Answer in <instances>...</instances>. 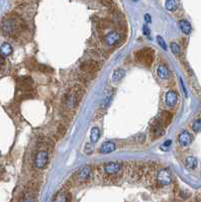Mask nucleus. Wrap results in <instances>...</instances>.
<instances>
[{"mask_svg": "<svg viewBox=\"0 0 201 202\" xmlns=\"http://www.w3.org/2000/svg\"><path fill=\"white\" fill-rule=\"evenodd\" d=\"M21 28V24L15 17H6L2 20L0 24V30L4 36L13 37L15 35H17L18 32Z\"/></svg>", "mask_w": 201, "mask_h": 202, "instance_id": "f257e3e1", "label": "nucleus"}, {"mask_svg": "<svg viewBox=\"0 0 201 202\" xmlns=\"http://www.w3.org/2000/svg\"><path fill=\"white\" fill-rule=\"evenodd\" d=\"M134 57H136V59L140 63L144 64L145 66L150 67V66H152V64L154 62L155 52H154V49L151 48H145V49H142L140 51L136 52Z\"/></svg>", "mask_w": 201, "mask_h": 202, "instance_id": "f03ea898", "label": "nucleus"}, {"mask_svg": "<svg viewBox=\"0 0 201 202\" xmlns=\"http://www.w3.org/2000/svg\"><path fill=\"white\" fill-rule=\"evenodd\" d=\"M83 92L81 89L76 88L75 90L72 89L69 91V93L65 96V103L68 107H74V106L78 103L80 98L82 97Z\"/></svg>", "mask_w": 201, "mask_h": 202, "instance_id": "7ed1b4c3", "label": "nucleus"}, {"mask_svg": "<svg viewBox=\"0 0 201 202\" xmlns=\"http://www.w3.org/2000/svg\"><path fill=\"white\" fill-rule=\"evenodd\" d=\"M172 181L171 172L168 169H162L159 171L157 176V182L160 186H166L169 185Z\"/></svg>", "mask_w": 201, "mask_h": 202, "instance_id": "20e7f679", "label": "nucleus"}, {"mask_svg": "<svg viewBox=\"0 0 201 202\" xmlns=\"http://www.w3.org/2000/svg\"><path fill=\"white\" fill-rule=\"evenodd\" d=\"M48 152L47 151H40L37 152L34 158V166L37 169H44L48 163Z\"/></svg>", "mask_w": 201, "mask_h": 202, "instance_id": "39448f33", "label": "nucleus"}, {"mask_svg": "<svg viewBox=\"0 0 201 202\" xmlns=\"http://www.w3.org/2000/svg\"><path fill=\"white\" fill-rule=\"evenodd\" d=\"M99 68H100L99 64L97 62H95V61H91V60L83 62L80 66V69L84 73H91V74L96 73L99 70Z\"/></svg>", "mask_w": 201, "mask_h": 202, "instance_id": "423d86ee", "label": "nucleus"}, {"mask_svg": "<svg viewBox=\"0 0 201 202\" xmlns=\"http://www.w3.org/2000/svg\"><path fill=\"white\" fill-rule=\"evenodd\" d=\"M164 127L162 125L159 121H154L151 125V131H150V133L151 135L153 136L154 139H157V138H160L164 135Z\"/></svg>", "mask_w": 201, "mask_h": 202, "instance_id": "0eeeda50", "label": "nucleus"}, {"mask_svg": "<svg viewBox=\"0 0 201 202\" xmlns=\"http://www.w3.org/2000/svg\"><path fill=\"white\" fill-rule=\"evenodd\" d=\"M104 171L108 175H115L121 170V165L116 162H109L104 165Z\"/></svg>", "mask_w": 201, "mask_h": 202, "instance_id": "6e6552de", "label": "nucleus"}, {"mask_svg": "<svg viewBox=\"0 0 201 202\" xmlns=\"http://www.w3.org/2000/svg\"><path fill=\"white\" fill-rule=\"evenodd\" d=\"M120 40H121V35L116 32L107 33L105 37H104V41H105V43L108 45H115L120 41Z\"/></svg>", "mask_w": 201, "mask_h": 202, "instance_id": "1a4fd4ad", "label": "nucleus"}, {"mask_svg": "<svg viewBox=\"0 0 201 202\" xmlns=\"http://www.w3.org/2000/svg\"><path fill=\"white\" fill-rule=\"evenodd\" d=\"M172 118H173V114L169 111H163L159 116V118H158V121L163 125L164 127H168V125L171 123L172 121Z\"/></svg>", "mask_w": 201, "mask_h": 202, "instance_id": "9d476101", "label": "nucleus"}, {"mask_svg": "<svg viewBox=\"0 0 201 202\" xmlns=\"http://www.w3.org/2000/svg\"><path fill=\"white\" fill-rule=\"evenodd\" d=\"M178 140H179V144L182 147H188L189 144H191L192 138H191L190 133H189L188 131H184L179 135V138H178Z\"/></svg>", "mask_w": 201, "mask_h": 202, "instance_id": "9b49d317", "label": "nucleus"}, {"mask_svg": "<svg viewBox=\"0 0 201 202\" xmlns=\"http://www.w3.org/2000/svg\"><path fill=\"white\" fill-rule=\"evenodd\" d=\"M177 100H178V95L175 91H169V92H167L165 101H166V104L168 106H170V107L175 106L177 103Z\"/></svg>", "mask_w": 201, "mask_h": 202, "instance_id": "f8f14e48", "label": "nucleus"}, {"mask_svg": "<svg viewBox=\"0 0 201 202\" xmlns=\"http://www.w3.org/2000/svg\"><path fill=\"white\" fill-rule=\"evenodd\" d=\"M144 175V167L141 165H134L133 169L131 170V178L138 180Z\"/></svg>", "mask_w": 201, "mask_h": 202, "instance_id": "ddd939ff", "label": "nucleus"}, {"mask_svg": "<svg viewBox=\"0 0 201 202\" xmlns=\"http://www.w3.org/2000/svg\"><path fill=\"white\" fill-rule=\"evenodd\" d=\"M115 148H116V146H115L113 143L105 142L101 146V148H100V153H103V154L112 153V152L115 151Z\"/></svg>", "mask_w": 201, "mask_h": 202, "instance_id": "4468645a", "label": "nucleus"}, {"mask_svg": "<svg viewBox=\"0 0 201 202\" xmlns=\"http://www.w3.org/2000/svg\"><path fill=\"white\" fill-rule=\"evenodd\" d=\"M157 73H158V76H159V77L161 79H163V80L168 79L170 77V75H171L169 69L166 66H164V65H160V66L158 67Z\"/></svg>", "mask_w": 201, "mask_h": 202, "instance_id": "2eb2a0df", "label": "nucleus"}, {"mask_svg": "<svg viewBox=\"0 0 201 202\" xmlns=\"http://www.w3.org/2000/svg\"><path fill=\"white\" fill-rule=\"evenodd\" d=\"M90 173H91V168L89 167V166H86V167H83V168H81L80 171H79V173H78V178L80 179V180H86V179L89 178V176H90Z\"/></svg>", "mask_w": 201, "mask_h": 202, "instance_id": "dca6fc26", "label": "nucleus"}, {"mask_svg": "<svg viewBox=\"0 0 201 202\" xmlns=\"http://www.w3.org/2000/svg\"><path fill=\"white\" fill-rule=\"evenodd\" d=\"M125 71L121 69V68L115 69L112 73V81L113 82H119L123 77H125Z\"/></svg>", "mask_w": 201, "mask_h": 202, "instance_id": "f3484780", "label": "nucleus"}, {"mask_svg": "<svg viewBox=\"0 0 201 202\" xmlns=\"http://www.w3.org/2000/svg\"><path fill=\"white\" fill-rule=\"evenodd\" d=\"M12 53V47L8 43H4L0 47V54L4 57L9 56Z\"/></svg>", "mask_w": 201, "mask_h": 202, "instance_id": "a211bd4d", "label": "nucleus"}, {"mask_svg": "<svg viewBox=\"0 0 201 202\" xmlns=\"http://www.w3.org/2000/svg\"><path fill=\"white\" fill-rule=\"evenodd\" d=\"M179 26H180V29L182 30L184 33H186V35H189V33L191 32V25L187 20H184V19L180 20Z\"/></svg>", "mask_w": 201, "mask_h": 202, "instance_id": "6ab92c4d", "label": "nucleus"}, {"mask_svg": "<svg viewBox=\"0 0 201 202\" xmlns=\"http://www.w3.org/2000/svg\"><path fill=\"white\" fill-rule=\"evenodd\" d=\"M100 138V131L98 127H92L90 132V142L91 144H95Z\"/></svg>", "mask_w": 201, "mask_h": 202, "instance_id": "aec40b11", "label": "nucleus"}, {"mask_svg": "<svg viewBox=\"0 0 201 202\" xmlns=\"http://www.w3.org/2000/svg\"><path fill=\"white\" fill-rule=\"evenodd\" d=\"M185 166H186L189 170H193L197 167V159L194 157H188L185 160Z\"/></svg>", "mask_w": 201, "mask_h": 202, "instance_id": "412c9836", "label": "nucleus"}, {"mask_svg": "<svg viewBox=\"0 0 201 202\" xmlns=\"http://www.w3.org/2000/svg\"><path fill=\"white\" fill-rule=\"evenodd\" d=\"M165 7L169 11H174L177 8V2L176 0H166L165 1Z\"/></svg>", "mask_w": 201, "mask_h": 202, "instance_id": "4be33fe9", "label": "nucleus"}, {"mask_svg": "<svg viewBox=\"0 0 201 202\" xmlns=\"http://www.w3.org/2000/svg\"><path fill=\"white\" fill-rule=\"evenodd\" d=\"M70 199H71V197L69 195V193L63 191L58 194L57 197L55 198V201H69Z\"/></svg>", "mask_w": 201, "mask_h": 202, "instance_id": "5701e85b", "label": "nucleus"}, {"mask_svg": "<svg viewBox=\"0 0 201 202\" xmlns=\"http://www.w3.org/2000/svg\"><path fill=\"white\" fill-rule=\"evenodd\" d=\"M170 47H171V49H172V53L174 55H180V53H181V49H180V47L178 45V44L176 43H172L171 45H170Z\"/></svg>", "mask_w": 201, "mask_h": 202, "instance_id": "b1692460", "label": "nucleus"}, {"mask_svg": "<svg viewBox=\"0 0 201 202\" xmlns=\"http://www.w3.org/2000/svg\"><path fill=\"white\" fill-rule=\"evenodd\" d=\"M192 128H193V131H196V132L201 131V119L195 120L192 124Z\"/></svg>", "mask_w": 201, "mask_h": 202, "instance_id": "393cba45", "label": "nucleus"}, {"mask_svg": "<svg viewBox=\"0 0 201 202\" xmlns=\"http://www.w3.org/2000/svg\"><path fill=\"white\" fill-rule=\"evenodd\" d=\"M157 41H158V44H159L160 47L164 49V51H167V45H166L163 37H162L161 36H158L157 37Z\"/></svg>", "mask_w": 201, "mask_h": 202, "instance_id": "a878e982", "label": "nucleus"}, {"mask_svg": "<svg viewBox=\"0 0 201 202\" xmlns=\"http://www.w3.org/2000/svg\"><path fill=\"white\" fill-rule=\"evenodd\" d=\"M145 139H146L145 133H138V135H134V140H136L137 143H144Z\"/></svg>", "mask_w": 201, "mask_h": 202, "instance_id": "bb28decb", "label": "nucleus"}, {"mask_svg": "<svg viewBox=\"0 0 201 202\" xmlns=\"http://www.w3.org/2000/svg\"><path fill=\"white\" fill-rule=\"evenodd\" d=\"M171 144H172L171 140H167V142H165V143L161 146V150H162V151H168L169 148H170V146H171Z\"/></svg>", "mask_w": 201, "mask_h": 202, "instance_id": "cd10ccee", "label": "nucleus"}, {"mask_svg": "<svg viewBox=\"0 0 201 202\" xmlns=\"http://www.w3.org/2000/svg\"><path fill=\"white\" fill-rule=\"evenodd\" d=\"M94 148L91 146V144H86V146H85V153L87 155H90L92 152H93Z\"/></svg>", "mask_w": 201, "mask_h": 202, "instance_id": "c85d7f7f", "label": "nucleus"}, {"mask_svg": "<svg viewBox=\"0 0 201 202\" xmlns=\"http://www.w3.org/2000/svg\"><path fill=\"white\" fill-rule=\"evenodd\" d=\"M142 32H144V35L146 36V37H149L150 33H151L150 29H149V28H148V25H146V24L142 26Z\"/></svg>", "mask_w": 201, "mask_h": 202, "instance_id": "c756f323", "label": "nucleus"}, {"mask_svg": "<svg viewBox=\"0 0 201 202\" xmlns=\"http://www.w3.org/2000/svg\"><path fill=\"white\" fill-rule=\"evenodd\" d=\"M65 131H66L65 127H63V125H60V127H59V129H58V132H59V135H60V136H63V135H64V133H65Z\"/></svg>", "mask_w": 201, "mask_h": 202, "instance_id": "7c9ffc66", "label": "nucleus"}, {"mask_svg": "<svg viewBox=\"0 0 201 202\" xmlns=\"http://www.w3.org/2000/svg\"><path fill=\"white\" fill-rule=\"evenodd\" d=\"M145 21L146 22V24H150L151 21H152V17H151V15L150 14H145Z\"/></svg>", "mask_w": 201, "mask_h": 202, "instance_id": "2f4dec72", "label": "nucleus"}, {"mask_svg": "<svg viewBox=\"0 0 201 202\" xmlns=\"http://www.w3.org/2000/svg\"><path fill=\"white\" fill-rule=\"evenodd\" d=\"M180 82H181V86H182V88H183V90H184V93H185V95L187 96V91H186V89H185V86H184V84H183L182 79H180Z\"/></svg>", "mask_w": 201, "mask_h": 202, "instance_id": "473e14b6", "label": "nucleus"}, {"mask_svg": "<svg viewBox=\"0 0 201 202\" xmlns=\"http://www.w3.org/2000/svg\"><path fill=\"white\" fill-rule=\"evenodd\" d=\"M1 65H2V59L0 58V67H1Z\"/></svg>", "mask_w": 201, "mask_h": 202, "instance_id": "72a5a7b5", "label": "nucleus"}, {"mask_svg": "<svg viewBox=\"0 0 201 202\" xmlns=\"http://www.w3.org/2000/svg\"><path fill=\"white\" fill-rule=\"evenodd\" d=\"M133 2H137V1H138V0H133Z\"/></svg>", "mask_w": 201, "mask_h": 202, "instance_id": "f704fd0d", "label": "nucleus"}]
</instances>
